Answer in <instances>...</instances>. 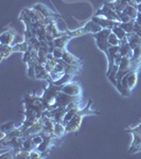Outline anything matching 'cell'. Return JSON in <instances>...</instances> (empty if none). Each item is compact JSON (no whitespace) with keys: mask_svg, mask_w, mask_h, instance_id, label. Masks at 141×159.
<instances>
[{"mask_svg":"<svg viewBox=\"0 0 141 159\" xmlns=\"http://www.w3.org/2000/svg\"><path fill=\"white\" fill-rule=\"evenodd\" d=\"M91 103L92 101L89 100L88 104L86 105L84 108H81L80 111L74 116L72 119L66 124V130H67V134H72V133H76L80 129L82 122H83V118L85 116H89V115H98L99 111L97 110L91 109Z\"/></svg>","mask_w":141,"mask_h":159,"instance_id":"6da1fadb","label":"cell"},{"mask_svg":"<svg viewBox=\"0 0 141 159\" xmlns=\"http://www.w3.org/2000/svg\"><path fill=\"white\" fill-rule=\"evenodd\" d=\"M60 91H61V86H57L53 83H49V85L45 88V90H43L42 94V99L47 110L54 108L56 97H57Z\"/></svg>","mask_w":141,"mask_h":159,"instance_id":"7a4b0ae2","label":"cell"},{"mask_svg":"<svg viewBox=\"0 0 141 159\" xmlns=\"http://www.w3.org/2000/svg\"><path fill=\"white\" fill-rule=\"evenodd\" d=\"M102 29H103V28H102L101 25H99L98 24H96V22L92 21L90 19L88 22H86L83 27L79 28V29H76V30H73V31H67V32L71 37L74 38V37L82 36V35H85V34H96V33L100 32Z\"/></svg>","mask_w":141,"mask_h":159,"instance_id":"3957f363","label":"cell"},{"mask_svg":"<svg viewBox=\"0 0 141 159\" xmlns=\"http://www.w3.org/2000/svg\"><path fill=\"white\" fill-rule=\"evenodd\" d=\"M94 16H102V17H105V18H107V19L119 21V15H118V13L115 11L111 6H109L108 2L104 3L103 7H101L100 9L97 10Z\"/></svg>","mask_w":141,"mask_h":159,"instance_id":"277c9868","label":"cell"},{"mask_svg":"<svg viewBox=\"0 0 141 159\" xmlns=\"http://www.w3.org/2000/svg\"><path fill=\"white\" fill-rule=\"evenodd\" d=\"M61 91L72 97H82L83 94V88L76 82H69L65 85L61 86Z\"/></svg>","mask_w":141,"mask_h":159,"instance_id":"5b68a950","label":"cell"},{"mask_svg":"<svg viewBox=\"0 0 141 159\" xmlns=\"http://www.w3.org/2000/svg\"><path fill=\"white\" fill-rule=\"evenodd\" d=\"M82 97H72L69 96V94H66L64 92L60 91L56 97L55 100V106L54 107H58V106H65L67 107L68 105H70L73 102H79L81 101Z\"/></svg>","mask_w":141,"mask_h":159,"instance_id":"8992f818","label":"cell"},{"mask_svg":"<svg viewBox=\"0 0 141 159\" xmlns=\"http://www.w3.org/2000/svg\"><path fill=\"white\" fill-rule=\"evenodd\" d=\"M91 20L96 22V24H98L99 25H101L103 29H112V28H115V27H117V25H121V22H120V21L107 19V18H105V17H102V16H93L91 18Z\"/></svg>","mask_w":141,"mask_h":159,"instance_id":"52a82bcc","label":"cell"},{"mask_svg":"<svg viewBox=\"0 0 141 159\" xmlns=\"http://www.w3.org/2000/svg\"><path fill=\"white\" fill-rule=\"evenodd\" d=\"M61 60L65 61V63L69 64V65H72V66H81L82 63H83V61H82L81 58L76 57V56L73 55L71 52H69L67 49L64 52V55H63V57H61Z\"/></svg>","mask_w":141,"mask_h":159,"instance_id":"ba28073f","label":"cell"},{"mask_svg":"<svg viewBox=\"0 0 141 159\" xmlns=\"http://www.w3.org/2000/svg\"><path fill=\"white\" fill-rule=\"evenodd\" d=\"M33 7H34L37 12H39L40 14L45 17H54V18H60L61 17L60 15L53 13L52 11H51V9H49L47 6H45V4H43V3H36Z\"/></svg>","mask_w":141,"mask_h":159,"instance_id":"9c48e42d","label":"cell"},{"mask_svg":"<svg viewBox=\"0 0 141 159\" xmlns=\"http://www.w3.org/2000/svg\"><path fill=\"white\" fill-rule=\"evenodd\" d=\"M15 31L13 30H7L4 31L1 35H0V45H7V46H12V43L15 39Z\"/></svg>","mask_w":141,"mask_h":159,"instance_id":"30bf717a","label":"cell"},{"mask_svg":"<svg viewBox=\"0 0 141 159\" xmlns=\"http://www.w3.org/2000/svg\"><path fill=\"white\" fill-rule=\"evenodd\" d=\"M71 39H72V37H71L70 35L68 34V32H67V34L63 35V36L54 38V40H53V47L61 48V49H66L68 43L70 42Z\"/></svg>","mask_w":141,"mask_h":159,"instance_id":"8fae6325","label":"cell"},{"mask_svg":"<svg viewBox=\"0 0 141 159\" xmlns=\"http://www.w3.org/2000/svg\"><path fill=\"white\" fill-rule=\"evenodd\" d=\"M119 53L122 56H126V57H132L133 55V48L130 46L126 39L121 40L119 45Z\"/></svg>","mask_w":141,"mask_h":159,"instance_id":"7c38bea8","label":"cell"},{"mask_svg":"<svg viewBox=\"0 0 141 159\" xmlns=\"http://www.w3.org/2000/svg\"><path fill=\"white\" fill-rule=\"evenodd\" d=\"M133 142L130 148V153H137L141 151V134L137 133H133Z\"/></svg>","mask_w":141,"mask_h":159,"instance_id":"4fadbf2b","label":"cell"},{"mask_svg":"<svg viewBox=\"0 0 141 159\" xmlns=\"http://www.w3.org/2000/svg\"><path fill=\"white\" fill-rule=\"evenodd\" d=\"M126 40H127V43H130V47L133 48V50H134L135 48H137V47H139V46H141V37L137 34V33H135V32L127 33Z\"/></svg>","mask_w":141,"mask_h":159,"instance_id":"5bb4252c","label":"cell"},{"mask_svg":"<svg viewBox=\"0 0 141 159\" xmlns=\"http://www.w3.org/2000/svg\"><path fill=\"white\" fill-rule=\"evenodd\" d=\"M80 105L79 106H74V107H71V108H69L67 110V112L65 114V117H64V119H63V123L64 124H67V123L70 121L72 118L75 116L76 114H78L79 111H80Z\"/></svg>","mask_w":141,"mask_h":159,"instance_id":"9a60e30c","label":"cell"},{"mask_svg":"<svg viewBox=\"0 0 141 159\" xmlns=\"http://www.w3.org/2000/svg\"><path fill=\"white\" fill-rule=\"evenodd\" d=\"M54 135L56 138L64 137L67 135V130H66V125L63 122H55L54 125Z\"/></svg>","mask_w":141,"mask_h":159,"instance_id":"2e32d148","label":"cell"},{"mask_svg":"<svg viewBox=\"0 0 141 159\" xmlns=\"http://www.w3.org/2000/svg\"><path fill=\"white\" fill-rule=\"evenodd\" d=\"M14 53L13 46H7V45H0V56H1V61L6 60L7 57L11 56Z\"/></svg>","mask_w":141,"mask_h":159,"instance_id":"e0dca14e","label":"cell"},{"mask_svg":"<svg viewBox=\"0 0 141 159\" xmlns=\"http://www.w3.org/2000/svg\"><path fill=\"white\" fill-rule=\"evenodd\" d=\"M74 75H75V74L66 72L61 79H58L57 81L53 82V84H55V85H57V86H63V85H65V84H67V83H69V82L72 81ZM50 83H52V82H50Z\"/></svg>","mask_w":141,"mask_h":159,"instance_id":"ac0fdd59","label":"cell"},{"mask_svg":"<svg viewBox=\"0 0 141 159\" xmlns=\"http://www.w3.org/2000/svg\"><path fill=\"white\" fill-rule=\"evenodd\" d=\"M13 49H14V52H22L25 53V51H28L29 49V43L27 40L22 43H15L13 45Z\"/></svg>","mask_w":141,"mask_h":159,"instance_id":"d6986e66","label":"cell"},{"mask_svg":"<svg viewBox=\"0 0 141 159\" xmlns=\"http://www.w3.org/2000/svg\"><path fill=\"white\" fill-rule=\"evenodd\" d=\"M22 148L28 152H31L32 150L36 148V145L35 143L33 142L32 137H25V141H24V144H22Z\"/></svg>","mask_w":141,"mask_h":159,"instance_id":"ffe728a7","label":"cell"},{"mask_svg":"<svg viewBox=\"0 0 141 159\" xmlns=\"http://www.w3.org/2000/svg\"><path fill=\"white\" fill-rule=\"evenodd\" d=\"M111 32L115 33L118 37H119L120 40H123V39H126V36H127V33L125 32L124 29L121 28L120 25H117V27L112 28L111 29Z\"/></svg>","mask_w":141,"mask_h":159,"instance_id":"44dd1931","label":"cell"},{"mask_svg":"<svg viewBox=\"0 0 141 159\" xmlns=\"http://www.w3.org/2000/svg\"><path fill=\"white\" fill-rule=\"evenodd\" d=\"M16 129H17V126L14 122H7L1 126V133L3 135H6V134H9V133L13 132V130H15Z\"/></svg>","mask_w":141,"mask_h":159,"instance_id":"7402d4cb","label":"cell"},{"mask_svg":"<svg viewBox=\"0 0 141 159\" xmlns=\"http://www.w3.org/2000/svg\"><path fill=\"white\" fill-rule=\"evenodd\" d=\"M135 25H136L135 19H133L129 22H121L120 27L123 28L126 33H132V32H135Z\"/></svg>","mask_w":141,"mask_h":159,"instance_id":"603a6c76","label":"cell"},{"mask_svg":"<svg viewBox=\"0 0 141 159\" xmlns=\"http://www.w3.org/2000/svg\"><path fill=\"white\" fill-rule=\"evenodd\" d=\"M111 33V29H102L100 32L93 34V37H94V39L98 38V39H106L107 40V38H108Z\"/></svg>","mask_w":141,"mask_h":159,"instance_id":"cb8c5ba5","label":"cell"},{"mask_svg":"<svg viewBox=\"0 0 141 159\" xmlns=\"http://www.w3.org/2000/svg\"><path fill=\"white\" fill-rule=\"evenodd\" d=\"M14 158H19V159H29L30 158V152L25 150H17L14 152Z\"/></svg>","mask_w":141,"mask_h":159,"instance_id":"d4e9b609","label":"cell"},{"mask_svg":"<svg viewBox=\"0 0 141 159\" xmlns=\"http://www.w3.org/2000/svg\"><path fill=\"white\" fill-rule=\"evenodd\" d=\"M124 13H126L127 15L130 17L132 19H135L136 18V16H137V14H138V11H137V9H136L135 7H133V6H127L124 9V11H123Z\"/></svg>","mask_w":141,"mask_h":159,"instance_id":"484cf974","label":"cell"},{"mask_svg":"<svg viewBox=\"0 0 141 159\" xmlns=\"http://www.w3.org/2000/svg\"><path fill=\"white\" fill-rule=\"evenodd\" d=\"M107 43H108L111 46H119L120 43H121V40L119 39V37H118L115 33L111 32V34H109L108 38H107Z\"/></svg>","mask_w":141,"mask_h":159,"instance_id":"4316f807","label":"cell"},{"mask_svg":"<svg viewBox=\"0 0 141 159\" xmlns=\"http://www.w3.org/2000/svg\"><path fill=\"white\" fill-rule=\"evenodd\" d=\"M130 58H132V61L141 63V46L135 48V49L133 50V55H132V57H130Z\"/></svg>","mask_w":141,"mask_h":159,"instance_id":"83f0119b","label":"cell"},{"mask_svg":"<svg viewBox=\"0 0 141 159\" xmlns=\"http://www.w3.org/2000/svg\"><path fill=\"white\" fill-rule=\"evenodd\" d=\"M65 50L66 49H61V48L54 47L51 53H52L53 57L56 58V60H61V57H63V55H64V52H65Z\"/></svg>","mask_w":141,"mask_h":159,"instance_id":"f1b7e54d","label":"cell"},{"mask_svg":"<svg viewBox=\"0 0 141 159\" xmlns=\"http://www.w3.org/2000/svg\"><path fill=\"white\" fill-rule=\"evenodd\" d=\"M43 157V154L36 148L30 152V159H39Z\"/></svg>","mask_w":141,"mask_h":159,"instance_id":"f546056e","label":"cell"},{"mask_svg":"<svg viewBox=\"0 0 141 159\" xmlns=\"http://www.w3.org/2000/svg\"><path fill=\"white\" fill-rule=\"evenodd\" d=\"M118 15H119V21L120 22H129V21H130V20H133L129 15L124 12H119L118 13Z\"/></svg>","mask_w":141,"mask_h":159,"instance_id":"4dcf8cb0","label":"cell"},{"mask_svg":"<svg viewBox=\"0 0 141 159\" xmlns=\"http://www.w3.org/2000/svg\"><path fill=\"white\" fill-rule=\"evenodd\" d=\"M32 140H33V142L35 143V145H36V148H37L38 145H39L40 143L43 142V137L42 134H36V135H33L32 136Z\"/></svg>","mask_w":141,"mask_h":159,"instance_id":"1f68e13d","label":"cell"},{"mask_svg":"<svg viewBox=\"0 0 141 159\" xmlns=\"http://www.w3.org/2000/svg\"><path fill=\"white\" fill-rule=\"evenodd\" d=\"M127 132L130 133V134H133V133H137V134H141V123L139 125H137L136 127L134 129H126Z\"/></svg>","mask_w":141,"mask_h":159,"instance_id":"d6a6232c","label":"cell"},{"mask_svg":"<svg viewBox=\"0 0 141 159\" xmlns=\"http://www.w3.org/2000/svg\"><path fill=\"white\" fill-rule=\"evenodd\" d=\"M135 22L137 25H141V13H138L137 14V16L135 18Z\"/></svg>","mask_w":141,"mask_h":159,"instance_id":"836d02e7","label":"cell"},{"mask_svg":"<svg viewBox=\"0 0 141 159\" xmlns=\"http://www.w3.org/2000/svg\"><path fill=\"white\" fill-rule=\"evenodd\" d=\"M136 9H137L138 13H141V2H140V3H138V4H137V7H136Z\"/></svg>","mask_w":141,"mask_h":159,"instance_id":"e575fe53","label":"cell"},{"mask_svg":"<svg viewBox=\"0 0 141 159\" xmlns=\"http://www.w3.org/2000/svg\"><path fill=\"white\" fill-rule=\"evenodd\" d=\"M136 1H137V3H140V2H141V0H136Z\"/></svg>","mask_w":141,"mask_h":159,"instance_id":"d590c367","label":"cell"}]
</instances>
